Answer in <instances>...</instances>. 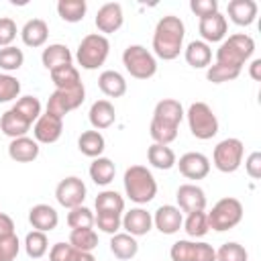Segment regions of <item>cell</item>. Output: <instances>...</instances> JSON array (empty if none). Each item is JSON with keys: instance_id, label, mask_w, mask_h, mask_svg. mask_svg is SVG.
I'll return each mask as SVG.
<instances>
[{"instance_id": "obj_20", "label": "cell", "mask_w": 261, "mask_h": 261, "mask_svg": "<svg viewBox=\"0 0 261 261\" xmlns=\"http://www.w3.org/2000/svg\"><path fill=\"white\" fill-rule=\"evenodd\" d=\"M8 155L16 163H29L39 157V143L31 137H18L12 139L8 145Z\"/></svg>"}, {"instance_id": "obj_41", "label": "cell", "mask_w": 261, "mask_h": 261, "mask_svg": "<svg viewBox=\"0 0 261 261\" xmlns=\"http://www.w3.org/2000/svg\"><path fill=\"white\" fill-rule=\"evenodd\" d=\"M24 63V53L18 47H2L0 49V67L6 71H14Z\"/></svg>"}, {"instance_id": "obj_10", "label": "cell", "mask_w": 261, "mask_h": 261, "mask_svg": "<svg viewBox=\"0 0 261 261\" xmlns=\"http://www.w3.org/2000/svg\"><path fill=\"white\" fill-rule=\"evenodd\" d=\"M86 98V88L84 84L71 88V90H55L51 96H49V102H47V112L49 114H55L59 118H63L69 110H75L77 106H82Z\"/></svg>"}, {"instance_id": "obj_3", "label": "cell", "mask_w": 261, "mask_h": 261, "mask_svg": "<svg viewBox=\"0 0 261 261\" xmlns=\"http://www.w3.org/2000/svg\"><path fill=\"white\" fill-rule=\"evenodd\" d=\"M124 192L137 204H147L157 194V181L153 173L143 165H130L124 171Z\"/></svg>"}, {"instance_id": "obj_35", "label": "cell", "mask_w": 261, "mask_h": 261, "mask_svg": "<svg viewBox=\"0 0 261 261\" xmlns=\"http://www.w3.org/2000/svg\"><path fill=\"white\" fill-rule=\"evenodd\" d=\"M88 10L86 0H59L57 12L65 22H80Z\"/></svg>"}, {"instance_id": "obj_28", "label": "cell", "mask_w": 261, "mask_h": 261, "mask_svg": "<svg viewBox=\"0 0 261 261\" xmlns=\"http://www.w3.org/2000/svg\"><path fill=\"white\" fill-rule=\"evenodd\" d=\"M41 61L43 65L51 71L55 67H61V65H71V53L65 45L61 43H53L49 47L43 49V55H41Z\"/></svg>"}, {"instance_id": "obj_6", "label": "cell", "mask_w": 261, "mask_h": 261, "mask_svg": "<svg viewBox=\"0 0 261 261\" xmlns=\"http://www.w3.org/2000/svg\"><path fill=\"white\" fill-rule=\"evenodd\" d=\"M108 51H110V43L104 35H98V33H92V35H86L77 47V63L84 67V69H98L106 57H108Z\"/></svg>"}, {"instance_id": "obj_46", "label": "cell", "mask_w": 261, "mask_h": 261, "mask_svg": "<svg viewBox=\"0 0 261 261\" xmlns=\"http://www.w3.org/2000/svg\"><path fill=\"white\" fill-rule=\"evenodd\" d=\"M18 249H20V243L16 234L0 239V261H12L18 255Z\"/></svg>"}, {"instance_id": "obj_25", "label": "cell", "mask_w": 261, "mask_h": 261, "mask_svg": "<svg viewBox=\"0 0 261 261\" xmlns=\"http://www.w3.org/2000/svg\"><path fill=\"white\" fill-rule=\"evenodd\" d=\"M0 128H2V133H4L6 137L18 139V137H27V130L31 128V122H29L22 114H18L14 108H10V110H6V112L2 114V118H0Z\"/></svg>"}, {"instance_id": "obj_29", "label": "cell", "mask_w": 261, "mask_h": 261, "mask_svg": "<svg viewBox=\"0 0 261 261\" xmlns=\"http://www.w3.org/2000/svg\"><path fill=\"white\" fill-rule=\"evenodd\" d=\"M184 55H186V61H188L192 67H196V69L206 67V65H210V61H212V49H210L208 43H204V41H192V43L186 47Z\"/></svg>"}, {"instance_id": "obj_44", "label": "cell", "mask_w": 261, "mask_h": 261, "mask_svg": "<svg viewBox=\"0 0 261 261\" xmlns=\"http://www.w3.org/2000/svg\"><path fill=\"white\" fill-rule=\"evenodd\" d=\"M247 251L239 243H224L216 251V261H247Z\"/></svg>"}, {"instance_id": "obj_33", "label": "cell", "mask_w": 261, "mask_h": 261, "mask_svg": "<svg viewBox=\"0 0 261 261\" xmlns=\"http://www.w3.org/2000/svg\"><path fill=\"white\" fill-rule=\"evenodd\" d=\"M69 245L75 251L92 253L98 247V234L94 228H71L69 232Z\"/></svg>"}, {"instance_id": "obj_23", "label": "cell", "mask_w": 261, "mask_h": 261, "mask_svg": "<svg viewBox=\"0 0 261 261\" xmlns=\"http://www.w3.org/2000/svg\"><path fill=\"white\" fill-rule=\"evenodd\" d=\"M226 10L234 24L249 27L257 16V2L255 0H230Z\"/></svg>"}, {"instance_id": "obj_2", "label": "cell", "mask_w": 261, "mask_h": 261, "mask_svg": "<svg viewBox=\"0 0 261 261\" xmlns=\"http://www.w3.org/2000/svg\"><path fill=\"white\" fill-rule=\"evenodd\" d=\"M184 35H186V27H184L179 16L167 14L163 18H159V22L155 27V33H153L155 55L161 57L163 61L175 59L179 55V51H181Z\"/></svg>"}, {"instance_id": "obj_37", "label": "cell", "mask_w": 261, "mask_h": 261, "mask_svg": "<svg viewBox=\"0 0 261 261\" xmlns=\"http://www.w3.org/2000/svg\"><path fill=\"white\" fill-rule=\"evenodd\" d=\"M49 249V241H47V234L41 232V230H31L27 237H24V251L31 259H41Z\"/></svg>"}, {"instance_id": "obj_49", "label": "cell", "mask_w": 261, "mask_h": 261, "mask_svg": "<svg viewBox=\"0 0 261 261\" xmlns=\"http://www.w3.org/2000/svg\"><path fill=\"white\" fill-rule=\"evenodd\" d=\"M16 39V24L12 18L2 16L0 18V47H10V43Z\"/></svg>"}, {"instance_id": "obj_51", "label": "cell", "mask_w": 261, "mask_h": 261, "mask_svg": "<svg viewBox=\"0 0 261 261\" xmlns=\"http://www.w3.org/2000/svg\"><path fill=\"white\" fill-rule=\"evenodd\" d=\"M10 234H14V222L8 214L0 212V239H6Z\"/></svg>"}, {"instance_id": "obj_47", "label": "cell", "mask_w": 261, "mask_h": 261, "mask_svg": "<svg viewBox=\"0 0 261 261\" xmlns=\"http://www.w3.org/2000/svg\"><path fill=\"white\" fill-rule=\"evenodd\" d=\"M75 249L69 243H55L49 251V261H73Z\"/></svg>"}, {"instance_id": "obj_8", "label": "cell", "mask_w": 261, "mask_h": 261, "mask_svg": "<svg viewBox=\"0 0 261 261\" xmlns=\"http://www.w3.org/2000/svg\"><path fill=\"white\" fill-rule=\"evenodd\" d=\"M188 124L196 139L208 141L218 133V118L206 102H194L188 108Z\"/></svg>"}, {"instance_id": "obj_12", "label": "cell", "mask_w": 261, "mask_h": 261, "mask_svg": "<svg viewBox=\"0 0 261 261\" xmlns=\"http://www.w3.org/2000/svg\"><path fill=\"white\" fill-rule=\"evenodd\" d=\"M55 198L63 208H69V210L75 206H82V202L86 200V184L75 175L65 177L57 184Z\"/></svg>"}, {"instance_id": "obj_36", "label": "cell", "mask_w": 261, "mask_h": 261, "mask_svg": "<svg viewBox=\"0 0 261 261\" xmlns=\"http://www.w3.org/2000/svg\"><path fill=\"white\" fill-rule=\"evenodd\" d=\"M122 210H124V200L118 192L104 190L96 196V212H118V214H122Z\"/></svg>"}, {"instance_id": "obj_16", "label": "cell", "mask_w": 261, "mask_h": 261, "mask_svg": "<svg viewBox=\"0 0 261 261\" xmlns=\"http://www.w3.org/2000/svg\"><path fill=\"white\" fill-rule=\"evenodd\" d=\"M177 204L184 212L192 214V212H202L206 208V196H204V190L196 184H184L177 188Z\"/></svg>"}, {"instance_id": "obj_34", "label": "cell", "mask_w": 261, "mask_h": 261, "mask_svg": "<svg viewBox=\"0 0 261 261\" xmlns=\"http://www.w3.org/2000/svg\"><path fill=\"white\" fill-rule=\"evenodd\" d=\"M51 80L57 86V90H71L82 84L80 71L73 65H61V67L51 69Z\"/></svg>"}, {"instance_id": "obj_53", "label": "cell", "mask_w": 261, "mask_h": 261, "mask_svg": "<svg viewBox=\"0 0 261 261\" xmlns=\"http://www.w3.org/2000/svg\"><path fill=\"white\" fill-rule=\"evenodd\" d=\"M73 261H96V257H94L92 253H84V251H77V253H75V257H73Z\"/></svg>"}, {"instance_id": "obj_13", "label": "cell", "mask_w": 261, "mask_h": 261, "mask_svg": "<svg viewBox=\"0 0 261 261\" xmlns=\"http://www.w3.org/2000/svg\"><path fill=\"white\" fill-rule=\"evenodd\" d=\"M63 133V118L55 116V114H41L37 120H35V128H33V135H35V141L37 143H55Z\"/></svg>"}, {"instance_id": "obj_52", "label": "cell", "mask_w": 261, "mask_h": 261, "mask_svg": "<svg viewBox=\"0 0 261 261\" xmlns=\"http://www.w3.org/2000/svg\"><path fill=\"white\" fill-rule=\"evenodd\" d=\"M249 73H251V77H253L255 82L261 80V59H253V63H251V67H249Z\"/></svg>"}, {"instance_id": "obj_32", "label": "cell", "mask_w": 261, "mask_h": 261, "mask_svg": "<svg viewBox=\"0 0 261 261\" xmlns=\"http://www.w3.org/2000/svg\"><path fill=\"white\" fill-rule=\"evenodd\" d=\"M114 173H116V167L108 157H96L90 165V177L98 186H108L114 179Z\"/></svg>"}, {"instance_id": "obj_38", "label": "cell", "mask_w": 261, "mask_h": 261, "mask_svg": "<svg viewBox=\"0 0 261 261\" xmlns=\"http://www.w3.org/2000/svg\"><path fill=\"white\" fill-rule=\"evenodd\" d=\"M184 228H186V232H188L190 237H194V239L204 237V234L210 230L206 212L202 210V212H192V214H188V218H186V222H184Z\"/></svg>"}, {"instance_id": "obj_30", "label": "cell", "mask_w": 261, "mask_h": 261, "mask_svg": "<svg viewBox=\"0 0 261 261\" xmlns=\"http://www.w3.org/2000/svg\"><path fill=\"white\" fill-rule=\"evenodd\" d=\"M104 147H106V141H104V137H102L100 130H86L77 139V149L86 157H94V159L100 157L102 151H104Z\"/></svg>"}, {"instance_id": "obj_26", "label": "cell", "mask_w": 261, "mask_h": 261, "mask_svg": "<svg viewBox=\"0 0 261 261\" xmlns=\"http://www.w3.org/2000/svg\"><path fill=\"white\" fill-rule=\"evenodd\" d=\"M110 251H112V255H114L116 259L126 261V259H133V257L137 255L139 243H137L135 237L128 234V232H116V234H112V239H110Z\"/></svg>"}, {"instance_id": "obj_18", "label": "cell", "mask_w": 261, "mask_h": 261, "mask_svg": "<svg viewBox=\"0 0 261 261\" xmlns=\"http://www.w3.org/2000/svg\"><path fill=\"white\" fill-rule=\"evenodd\" d=\"M151 226H153V216L143 208H130L122 216V228L133 237L147 234L151 230Z\"/></svg>"}, {"instance_id": "obj_11", "label": "cell", "mask_w": 261, "mask_h": 261, "mask_svg": "<svg viewBox=\"0 0 261 261\" xmlns=\"http://www.w3.org/2000/svg\"><path fill=\"white\" fill-rule=\"evenodd\" d=\"M171 261H216V251L208 243L177 241L169 251Z\"/></svg>"}, {"instance_id": "obj_48", "label": "cell", "mask_w": 261, "mask_h": 261, "mask_svg": "<svg viewBox=\"0 0 261 261\" xmlns=\"http://www.w3.org/2000/svg\"><path fill=\"white\" fill-rule=\"evenodd\" d=\"M190 8H192V12L196 16L206 18V16H212V14L218 12V2L216 0H192Z\"/></svg>"}, {"instance_id": "obj_1", "label": "cell", "mask_w": 261, "mask_h": 261, "mask_svg": "<svg viewBox=\"0 0 261 261\" xmlns=\"http://www.w3.org/2000/svg\"><path fill=\"white\" fill-rule=\"evenodd\" d=\"M181 118H184V108L177 100L173 98L159 100L153 110V120L149 128L151 139L159 145H169L171 141H175Z\"/></svg>"}, {"instance_id": "obj_15", "label": "cell", "mask_w": 261, "mask_h": 261, "mask_svg": "<svg viewBox=\"0 0 261 261\" xmlns=\"http://www.w3.org/2000/svg\"><path fill=\"white\" fill-rule=\"evenodd\" d=\"M122 20H124L122 6L118 2H106L96 12V27L100 33H106V35L116 33L122 27Z\"/></svg>"}, {"instance_id": "obj_42", "label": "cell", "mask_w": 261, "mask_h": 261, "mask_svg": "<svg viewBox=\"0 0 261 261\" xmlns=\"http://www.w3.org/2000/svg\"><path fill=\"white\" fill-rule=\"evenodd\" d=\"M67 224L71 228H92L94 224V214L86 206H75L67 214Z\"/></svg>"}, {"instance_id": "obj_17", "label": "cell", "mask_w": 261, "mask_h": 261, "mask_svg": "<svg viewBox=\"0 0 261 261\" xmlns=\"http://www.w3.org/2000/svg\"><path fill=\"white\" fill-rule=\"evenodd\" d=\"M153 224L159 228V232L163 234H173L181 228L184 224V216L179 212V208L171 206V204H163L155 210V216H153Z\"/></svg>"}, {"instance_id": "obj_27", "label": "cell", "mask_w": 261, "mask_h": 261, "mask_svg": "<svg viewBox=\"0 0 261 261\" xmlns=\"http://www.w3.org/2000/svg\"><path fill=\"white\" fill-rule=\"evenodd\" d=\"M98 88H100L106 96H110V98H120V96H124V92H126V80H124L118 71L106 69V71H102L100 77H98Z\"/></svg>"}, {"instance_id": "obj_14", "label": "cell", "mask_w": 261, "mask_h": 261, "mask_svg": "<svg viewBox=\"0 0 261 261\" xmlns=\"http://www.w3.org/2000/svg\"><path fill=\"white\" fill-rule=\"evenodd\" d=\"M177 165H179V173L184 177H188V179H204L210 173L208 157L198 153V151H190V153L181 155Z\"/></svg>"}, {"instance_id": "obj_9", "label": "cell", "mask_w": 261, "mask_h": 261, "mask_svg": "<svg viewBox=\"0 0 261 261\" xmlns=\"http://www.w3.org/2000/svg\"><path fill=\"white\" fill-rule=\"evenodd\" d=\"M243 153H245V145L239 139H224L214 147V165L218 171L222 173H232L241 167L243 163Z\"/></svg>"}, {"instance_id": "obj_31", "label": "cell", "mask_w": 261, "mask_h": 261, "mask_svg": "<svg viewBox=\"0 0 261 261\" xmlns=\"http://www.w3.org/2000/svg\"><path fill=\"white\" fill-rule=\"evenodd\" d=\"M147 159L157 169H171L175 165V153L171 151V147L159 145V143H153L147 149Z\"/></svg>"}, {"instance_id": "obj_45", "label": "cell", "mask_w": 261, "mask_h": 261, "mask_svg": "<svg viewBox=\"0 0 261 261\" xmlns=\"http://www.w3.org/2000/svg\"><path fill=\"white\" fill-rule=\"evenodd\" d=\"M20 94V82L8 73H0V104L14 100Z\"/></svg>"}, {"instance_id": "obj_50", "label": "cell", "mask_w": 261, "mask_h": 261, "mask_svg": "<svg viewBox=\"0 0 261 261\" xmlns=\"http://www.w3.org/2000/svg\"><path fill=\"white\" fill-rule=\"evenodd\" d=\"M245 169H247V173H249L253 179H259V177H261V153H259V151H253V153L247 157Z\"/></svg>"}, {"instance_id": "obj_21", "label": "cell", "mask_w": 261, "mask_h": 261, "mask_svg": "<svg viewBox=\"0 0 261 261\" xmlns=\"http://www.w3.org/2000/svg\"><path fill=\"white\" fill-rule=\"evenodd\" d=\"M226 29H228V22H226L224 14H220V12H216L212 16H206V18H200V27H198L204 43L206 41L208 43H216V41L224 39Z\"/></svg>"}, {"instance_id": "obj_43", "label": "cell", "mask_w": 261, "mask_h": 261, "mask_svg": "<svg viewBox=\"0 0 261 261\" xmlns=\"http://www.w3.org/2000/svg\"><path fill=\"white\" fill-rule=\"evenodd\" d=\"M94 222L102 232H108V234H116L118 228L122 226V218L118 212H98L94 216Z\"/></svg>"}, {"instance_id": "obj_19", "label": "cell", "mask_w": 261, "mask_h": 261, "mask_svg": "<svg viewBox=\"0 0 261 261\" xmlns=\"http://www.w3.org/2000/svg\"><path fill=\"white\" fill-rule=\"evenodd\" d=\"M29 222L33 224L35 230H41V232H49L57 226L59 222V214L53 206L49 204H37L29 210Z\"/></svg>"}, {"instance_id": "obj_40", "label": "cell", "mask_w": 261, "mask_h": 261, "mask_svg": "<svg viewBox=\"0 0 261 261\" xmlns=\"http://www.w3.org/2000/svg\"><path fill=\"white\" fill-rule=\"evenodd\" d=\"M12 108L18 114H22L31 124H33V120H37L41 116V102L35 96H22V98H18Z\"/></svg>"}, {"instance_id": "obj_4", "label": "cell", "mask_w": 261, "mask_h": 261, "mask_svg": "<svg viewBox=\"0 0 261 261\" xmlns=\"http://www.w3.org/2000/svg\"><path fill=\"white\" fill-rule=\"evenodd\" d=\"M255 51V41L245 35V33H237V35H230L216 51V63H222V65H230V67H237L241 69L245 65V61L253 55Z\"/></svg>"}, {"instance_id": "obj_5", "label": "cell", "mask_w": 261, "mask_h": 261, "mask_svg": "<svg viewBox=\"0 0 261 261\" xmlns=\"http://www.w3.org/2000/svg\"><path fill=\"white\" fill-rule=\"evenodd\" d=\"M206 218L212 230H230L243 220V204L237 198H222L212 206Z\"/></svg>"}, {"instance_id": "obj_39", "label": "cell", "mask_w": 261, "mask_h": 261, "mask_svg": "<svg viewBox=\"0 0 261 261\" xmlns=\"http://www.w3.org/2000/svg\"><path fill=\"white\" fill-rule=\"evenodd\" d=\"M239 75H241V69L230 67V65H222V63H214V65H210L208 71H206V77H208V82H212V84L232 82V80H237Z\"/></svg>"}, {"instance_id": "obj_22", "label": "cell", "mask_w": 261, "mask_h": 261, "mask_svg": "<svg viewBox=\"0 0 261 261\" xmlns=\"http://www.w3.org/2000/svg\"><path fill=\"white\" fill-rule=\"evenodd\" d=\"M88 118H90V124H92L96 130H102V128H108V126L114 124L116 112H114V106H112L108 100H96V102L90 106Z\"/></svg>"}, {"instance_id": "obj_24", "label": "cell", "mask_w": 261, "mask_h": 261, "mask_svg": "<svg viewBox=\"0 0 261 261\" xmlns=\"http://www.w3.org/2000/svg\"><path fill=\"white\" fill-rule=\"evenodd\" d=\"M20 37H22V43L27 47H43L47 37H49V27L43 18H31L24 22Z\"/></svg>"}, {"instance_id": "obj_7", "label": "cell", "mask_w": 261, "mask_h": 261, "mask_svg": "<svg viewBox=\"0 0 261 261\" xmlns=\"http://www.w3.org/2000/svg\"><path fill=\"white\" fill-rule=\"evenodd\" d=\"M122 65L137 80H149L157 71L155 57L143 45H128L122 53Z\"/></svg>"}]
</instances>
